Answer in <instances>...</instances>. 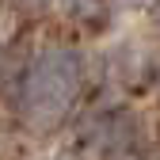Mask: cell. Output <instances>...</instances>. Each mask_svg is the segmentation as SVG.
<instances>
[{
    "instance_id": "6da1fadb",
    "label": "cell",
    "mask_w": 160,
    "mask_h": 160,
    "mask_svg": "<svg viewBox=\"0 0 160 160\" xmlns=\"http://www.w3.org/2000/svg\"><path fill=\"white\" fill-rule=\"evenodd\" d=\"M76 88H80V61L69 50H50L27 72V111L50 122L72 103Z\"/></svg>"
},
{
    "instance_id": "7a4b0ae2",
    "label": "cell",
    "mask_w": 160,
    "mask_h": 160,
    "mask_svg": "<svg viewBox=\"0 0 160 160\" xmlns=\"http://www.w3.org/2000/svg\"><path fill=\"white\" fill-rule=\"evenodd\" d=\"M126 4H152V0H126Z\"/></svg>"
}]
</instances>
